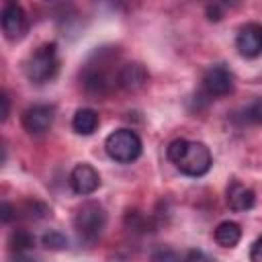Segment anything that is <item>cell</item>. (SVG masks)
<instances>
[{"mask_svg":"<svg viewBox=\"0 0 262 262\" xmlns=\"http://www.w3.org/2000/svg\"><path fill=\"white\" fill-rule=\"evenodd\" d=\"M0 100H2V121H6V119H8V113H10V100H8V94L2 92Z\"/></svg>","mask_w":262,"mask_h":262,"instance_id":"obj_22","label":"cell"},{"mask_svg":"<svg viewBox=\"0 0 262 262\" xmlns=\"http://www.w3.org/2000/svg\"><path fill=\"white\" fill-rule=\"evenodd\" d=\"M235 47L242 57L254 59L262 55V25L258 23H246L237 29L235 35Z\"/></svg>","mask_w":262,"mask_h":262,"instance_id":"obj_7","label":"cell"},{"mask_svg":"<svg viewBox=\"0 0 262 262\" xmlns=\"http://www.w3.org/2000/svg\"><path fill=\"white\" fill-rule=\"evenodd\" d=\"M250 262H262V235L252 244V250H250Z\"/></svg>","mask_w":262,"mask_h":262,"instance_id":"obj_21","label":"cell"},{"mask_svg":"<svg viewBox=\"0 0 262 262\" xmlns=\"http://www.w3.org/2000/svg\"><path fill=\"white\" fill-rule=\"evenodd\" d=\"M70 186L76 194L80 196H88L92 192L98 190L100 186V174L94 166L82 162L78 166H74V170L70 172Z\"/></svg>","mask_w":262,"mask_h":262,"instance_id":"obj_8","label":"cell"},{"mask_svg":"<svg viewBox=\"0 0 262 262\" xmlns=\"http://www.w3.org/2000/svg\"><path fill=\"white\" fill-rule=\"evenodd\" d=\"M98 123H100L98 113L94 108H88V106L78 108L72 117V129L80 135H92L98 129Z\"/></svg>","mask_w":262,"mask_h":262,"instance_id":"obj_13","label":"cell"},{"mask_svg":"<svg viewBox=\"0 0 262 262\" xmlns=\"http://www.w3.org/2000/svg\"><path fill=\"white\" fill-rule=\"evenodd\" d=\"M53 119H55V108L53 106L35 104V106H29L23 113V127L33 135H41V133L51 129Z\"/></svg>","mask_w":262,"mask_h":262,"instance_id":"obj_9","label":"cell"},{"mask_svg":"<svg viewBox=\"0 0 262 262\" xmlns=\"http://www.w3.org/2000/svg\"><path fill=\"white\" fill-rule=\"evenodd\" d=\"M2 33L8 41H18L25 37L27 29H29V20H27V12L23 10L20 4L16 2H6L2 6Z\"/></svg>","mask_w":262,"mask_h":262,"instance_id":"obj_6","label":"cell"},{"mask_svg":"<svg viewBox=\"0 0 262 262\" xmlns=\"http://www.w3.org/2000/svg\"><path fill=\"white\" fill-rule=\"evenodd\" d=\"M168 160L184 176H192V178L205 176L213 164L209 147L203 141H190V139H174L168 145Z\"/></svg>","mask_w":262,"mask_h":262,"instance_id":"obj_1","label":"cell"},{"mask_svg":"<svg viewBox=\"0 0 262 262\" xmlns=\"http://www.w3.org/2000/svg\"><path fill=\"white\" fill-rule=\"evenodd\" d=\"M10 219H12V207L8 203H2V221L8 223Z\"/></svg>","mask_w":262,"mask_h":262,"instance_id":"obj_23","label":"cell"},{"mask_svg":"<svg viewBox=\"0 0 262 262\" xmlns=\"http://www.w3.org/2000/svg\"><path fill=\"white\" fill-rule=\"evenodd\" d=\"M43 246L47 250H66L68 248V239L59 231H49V233L43 235Z\"/></svg>","mask_w":262,"mask_h":262,"instance_id":"obj_19","label":"cell"},{"mask_svg":"<svg viewBox=\"0 0 262 262\" xmlns=\"http://www.w3.org/2000/svg\"><path fill=\"white\" fill-rule=\"evenodd\" d=\"M182 258H184V262H215V258L203 250H188Z\"/></svg>","mask_w":262,"mask_h":262,"instance_id":"obj_20","label":"cell"},{"mask_svg":"<svg viewBox=\"0 0 262 262\" xmlns=\"http://www.w3.org/2000/svg\"><path fill=\"white\" fill-rule=\"evenodd\" d=\"M8 246H10V252L14 254H27L35 246V237L27 229H14L8 237Z\"/></svg>","mask_w":262,"mask_h":262,"instance_id":"obj_15","label":"cell"},{"mask_svg":"<svg viewBox=\"0 0 262 262\" xmlns=\"http://www.w3.org/2000/svg\"><path fill=\"white\" fill-rule=\"evenodd\" d=\"M82 84H84V90L90 94V96H106L108 90H111V78L106 76L104 70H96V68H88L82 76Z\"/></svg>","mask_w":262,"mask_h":262,"instance_id":"obj_12","label":"cell"},{"mask_svg":"<svg viewBox=\"0 0 262 262\" xmlns=\"http://www.w3.org/2000/svg\"><path fill=\"white\" fill-rule=\"evenodd\" d=\"M57 70H59V57L55 43H43L25 61V74L35 84L49 82L51 78H55Z\"/></svg>","mask_w":262,"mask_h":262,"instance_id":"obj_2","label":"cell"},{"mask_svg":"<svg viewBox=\"0 0 262 262\" xmlns=\"http://www.w3.org/2000/svg\"><path fill=\"white\" fill-rule=\"evenodd\" d=\"M233 90V74L229 68H225L223 63L211 66L205 76H203V92L209 98H219V96H227Z\"/></svg>","mask_w":262,"mask_h":262,"instance_id":"obj_5","label":"cell"},{"mask_svg":"<svg viewBox=\"0 0 262 262\" xmlns=\"http://www.w3.org/2000/svg\"><path fill=\"white\" fill-rule=\"evenodd\" d=\"M239 121L246 125H262V98H254L239 111Z\"/></svg>","mask_w":262,"mask_h":262,"instance_id":"obj_16","label":"cell"},{"mask_svg":"<svg viewBox=\"0 0 262 262\" xmlns=\"http://www.w3.org/2000/svg\"><path fill=\"white\" fill-rule=\"evenodd\" d=\"M14 262H35V260H33L29 254H16V256H14Z\"/></svg>","mask_w":262,"mask_h":262,"instance_id":"obj_24","label":"cell"},{"mask_svg":"<svg viewBox=\"0 0 262 262\" xmlns=\"http://www.w3.org/2000/svg\"><path fill=\"white\" fill-rule=\"evenodd\" d=\"M106 225V211L100 203L96 201H86L82 203L76 213H74V227L78 235L84 242H94L100 237L102 229Z\"/></svg>","mask_w":262,"mask_h":262,"instance_id":"obj_3","label":"cell"},{"mask_svg":"<svg viewBox=\"0 0 262 262\" xmlns=\"http://www.w3.org/2000/svg\"><path fill=\"white\" fill-rule=\"evenodd\" d=\"M149 74L147 70L139 63V61H131V63H125L119 74H117V84L123 88V90H129V92H135L139 88L145 86Z\"/></svg>","mask_w":262,"mask_h":262,"instance_id":"obj_10","label":"cell"},{"mask_svg":"<svg viewBox=\"0 0 262 262\" xmlns=\"http://www.w3.org/2000/svg\"><path fill=\"white\" fill-rule=\"evenodd\" d=\"M23 211L29 219H41V217H47L49 215V207L41 201H27L23 205Z\"/></svg>","mask_w":262,"mask_h":262,"instance_id":"obj_18","label":"cell"},{"mask_svg":"<svg viewBox=\"0 0 262 262\" xmlns=\"http://www.w3.org/2000/svg\"><path fill=\"white\" fill-rule=\"evenodd\" d=\"M256 203V194L252 188H248L246 184H242L239 180H231L227 186V205L233 211H248L252 209Z\"/></svg>","mask_w":262,"mask_h":262,"instance_id":"obj_11","label":"cell"},{"mask_svg":"<svg viewBox=\"0 0 262 262\" xmlns=\"http://www.w3.org/2000/svg\"><path fill=\"white\" fill-rule=\"evenodd\" d=\"M213 237L221 248H235L242 239V227L235 221H221L215 227Z\"/></svg>","mask_w":262,"mask_h":262,"instance_id":"obj_14","label":"cell"},{"mask_svg":"<svg viewBox=\"0 0 262 262\" xmlns=\"http://www.w3.org/2000/svg\"><path fill=\"white\" fill-rule=\"evenodd\" d=\"M104 149L111 160L119 164H131L141 156V139L131 129H117L104 139Z\"/></svg>","mask_w":262,"mask_h":262,"instance_id":"obj_4","label":"cell"},{"mask_svg":"<svg viewBox=\"0 0 262 262\" xmlns=\"http://www.w3.org/2000/svg\"><path fill=\"white\" fill-rule=\"evenodd\" d=\"M125 223L133 231H149V217L139 213V211H127Z\"/></svg>","mask_w":262,"mask_h":262,"instance_id":"obj_17","label":"cell"}]
</instances>
